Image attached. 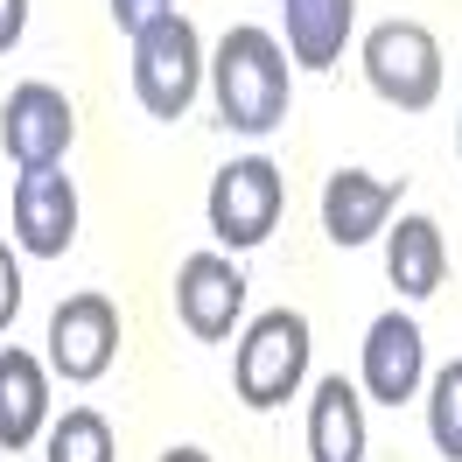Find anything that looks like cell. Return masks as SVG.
Here are the masks:
<instances>
[{"label":"cell","mask_w":462,"mask_h":462,"mask_svg":"<svg viewBox=\"0 0 462 462\" xmlns=\"http://www.w3.org/2000/svg\"><path fill=\"white\" fill-rule=\"evenodd\" d=\"M162 14H175V0H113L119 35H141L147 22H162Z\"/></svg>","instance_id":"cell-18"},{"label":"cell","mask_w":462,"mask_h":462,"mask_svg":"<svg viewBox=\"0 0 462 462\" xmlns=\"http://www.w3.org/2000/svg\"><path fill=\"white\" fill-rule=\"evenodd\" d=\"M393 210H400V182H385V175H365V169H337L322 182V231H329V245H372L378 231L393 225Z\"/></svg>","instance_id":"cell-11"},{"label":"cell","mask_w":462,"mask_h":462,"mask_svg":"<svg viewBox=\"0 0 462 462\" xmlns=\"http://www.w3.org/2000/svg\"><path fill=\"white\" fill-rule=\"evenodd\" d=\"M162 462H210V456H203V448H169Z\"/></svg>","instance_id":"cell-21"},{"label":"cell","mask_w":462,"mask_h":462,"mask_svg":"<svg viewBox=\"0 0 462 462\" xmlns=\"http://www.w3.org/2000/svg\"><path fill=\"white\" fill-rule=\"evenodd\" d=\"M372 434H365V393L344 372L322 378L316 400H309V456L316 462H365Z\"/></svg>","instance_id":"cell-14"},{"label":"cell","mask_w":462,"mask_h":462,"mask_svg":"<svg viewBox=\"0 0 462 462\" xmlns=\"http://www.w3.org/2000/svg\"><path fill=\"white\" fill-rule=\"evenodd\" d=\"M78 141V113H70V98L57 85H29L7 91V106H0V154L14 162V169H63V154Z\"/></svg>","instance_id":"cell-6"},{"label":"cell","mask_w":462,"mask_h":462,"mask_svg":"<svg viewBox=\"0 0 462 462\" xmlns=\"http://www.w3.org/2000/svg\"><path fill=\"white\" fill-rule=\"evenodd\" d=\"M119 357V309L106 294H70L50 316V372L70 385H98Z\"/></svg>","instance_id":"cell-7"},{"label":"cell","mask_w":462,"mask_h":462,"mask_svg":"<svg viewBox=\"0 0 462 462\" xmlns=\"http://www.w3.org/2000/svg\"><path fill=\"white\" fill-rule=\"evenodd\" d=\"M42 428H50V365L7 344L0 350V448L22 456Z\"/></svg>","instance_id":"cell-12"},{"label":"cell","mask_w":462,"mask_h":462,"mask_svg":"<svg viewBox=\"0 0 462 462\" xmlns=\"http://www.w3.org/2000/svg\"><path fill=\"white\" fill-rule=\"evenodd\" d=\"M309 316L301 309H266L238 350H231V385H238V400L253 406V413H273V406H288L301 393V378H309Z\"/></svg>","instance_id":"cell-2"},{"label":"cell","mask_w":462,"mask_h":462,"mask_svg":"<svg viewBox=\"0 0 462 462\" xmlns=\"http://www.w3.org/2000/svg\"><path fill=\"white\" fill-rule=\"evenodd\" d=\"M7 210H14V245L29 260H63L78 245V182L63 169H22Z\"/></svg>","instance_id":"cell-8"},{"label":"cell","mask_w":462,"mask_h":462,"mask_svg":"<svg viewBox=\"0 0 462 462\" xmlns=\"http://www.w3.org/2000/svg\"><path fill=\"white\" fill-rule=\"evenodd\" d=\"M22 29H29V0H0V57L22 42Z\"/></svg>","instance_id":"cell-20"},{"label":"cell","mask_w":462,"mask_h":462,"mask_svg":"<svg viewBox=\"0 0 462 462\" xmlns=\"http://www.w3.org/2000/svg\"><path fill=\"white\" fill-rule=\"evenodd\" d=\"M22 316V260L7 253V238H0V329Z\"/></svg>","instance_id":"cell-19"},{"label":"cell","mask_w":462,"mask_h":462,"mask_svg":"<svg viewBox=\"0 0 462 462\" xmlns=\"http://www.w3.org/2000/svg\"><path fill=\"white\" fill-rule=\"evenodd\" d=\"M420 378H428V337H420V322L400 316V309H385V316L365 329V350H357V385H365V400L406 406L420 393Z\"/></svg>","instance_id":"cell-9"},{"label":"cell","mask_w":462,"mask_h":462,"mask_svg":"<svg viewBox=\"0 0 462 462\" xmlns=\"http://www.w3.org/2000/svg\"><path fill=\"white\" fill-rule=\"evenodd\" d=\"M203 35L189 14H162L134 35V98L147 106V119H182L203 91Z\"/></svg>","instance_id":"cell-3"},{"label":"cell","mask_w":462,"mask_h":462,"mask_svg":"<svg viewBox=\"0 0 462 462\" xmlns=\"http://www.w3.org/2000/svg\"><path fill=\"white\" fill-rule=\"evenodd\" d=\"M288 210V175L273 169L266 154H238L210 175V197H203V217H210V238L231 245V253H253L273 238Z\"/></svg>","instance_id":"cell-4"},{"label":"cell","mask_w":462,"mask_h":462,"mask_svg":"<svg viewBox=\"0 0 462 462\" xmlns=\"http://www.w3.org/2000/svg\"><path fill=\"white\" fill-rule=\"evenodd\" d=\"M210 98H217V119L231 134H273L288 126V106H294V78H288V50L273 42L266 29L238 22L225 29L217 57H210Z\"/></svg>","instance_id":"cell-1"},{"label":"cell","mask_w":462,"mask_h":462,"mask_svg":"<svg viewBox=\"0 0 462 462\" xmlns=\"http://www.w3.org/2000/svg\"><path fill=\"white\" fill-rule=\"evenodd\" d=\"M456 147H462V126H456Z\"/></svg>","instance_id":"cell-22"},{"label":"cell","mask_w":462,"mask_h":462,"mask_svg":"<svg viewBox=\"0 0 462 462\" xmlns=\"http://www.w3.org/2000/svg\"><path fill=\"white\" fill-rule=\"evenodd\" d=\"M288 14V57L301 70H329L357 29V0H281Z\"/></svg>","instance_id":"cell-15"},{"label":"cell","mask_w":462,"mask_h":462,"mask_svg":"<svg viewBox=\"0 0 462 462\" xmlns=\"http://www.w3.org/2000/svg\"><path fill=\"white\" fill-rule=\"evenodd\" d=\"M385 273H393V288L406 301L441 294V281H448V238H441V225L420 217V210H406L400 225H385Z\"/></svg>","instance_id":"cell-13"},{"label":"cell","mask_w":462,"mask_h":462,"mask_svg":"<svg viewBox=\"0 0 462 462\" xmlns=\"http://www.w3.org/2000/svg\"><path fill=\"white\" fill-rule=\"evenodd\" d=\"M175 316L197 344H225L245 316V273L225 253H189L175 266Z\"/></svg>","instance_id":"cell-10"},{"label":"cell","mask_w":462,"mask_h":462,"mask_svg":"<svg viewBox=\"0 0 462 462\" xmlns=\"http://www.w3.org/2000/svg\"><path fill=\"white\" fill-rule=\"evenodd\" d=\"M428 434L448 462H462V357H448L428 385Z\"/></svg>","instance_id":"cell-17"},{"label":"cell","mask_w":462,"mask_h":462,"mask_svg":"<svg viewBox=\"0 0 462 462\" xmlns=\"http://www.w3.org/2000/svg\"><path fill=\"white\" fill-rule=\"evenodd\" d=\"M50 462H113V428L98 406H70L50 428Z\"/></svg>","instance_id":"cell-16"},{"label":"cell","mask_w":462,"mask_h":462,"mask_svg":"<svg viewBox=\"0 0 462 462\" xmlns=\"http://www.w3.org/2000/svg\"><path fill=\"white\" fill-rule=\"evenodd\" d=\"M365 85L400 106V113H428L441 98V42L420 22H378L365 35Z\"/></svg>","instance_id":"cell-5"}]
</instances>
